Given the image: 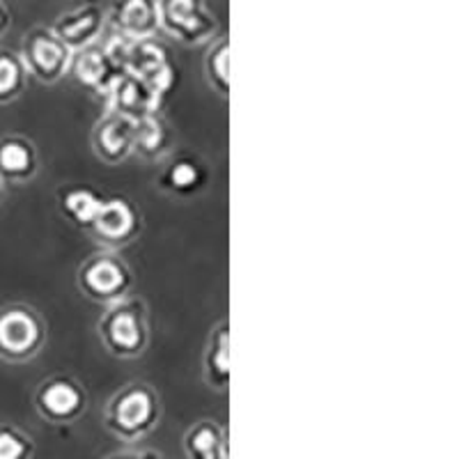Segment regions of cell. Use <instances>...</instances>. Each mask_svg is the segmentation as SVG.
<instances>
[{
	"instance_id": "14",
	"label": "cell",
	"mask_w": 459,
	"mask_h": 459,
	"mask_svg": "<svg viewBox=\"0 0 459 459\" xmlns=\"http://www.w3.org/2000/svg\"><path fill=\"white\" fill-rule=\"evenodd\" d=\"M42 166L35 141L26 134H5L0 138V182L10 186H22L32 182Z\"/></svg>"
},
{
	"instance_id": "25",
	"label": "cell",
	"mask_w": 459,
	"mask_h": 459,
	"mask_svg": "<svg viewBox=\"0 0 459 459\" xmlns=\"http://www.w3.org/2000/svg\"><path fill=\"white\" fill-rule=\"evenodd\" d=\"M12 28V12L5 5V0H0V39L10 32Z\"/></svg>"
},
{
	"instance_id": "26",
	"label": "cell",
	"mask_w": 459,
	"mask_h": 459,
	"mask_svg": "<svg viewBox=\"0 0 459 459\" xmlns=\"http://www.w3.org/2000/svg\"><path fill=\"white\" fill-rule=\"evenodd\" d=\"M3 200H5V184L0 182V204H3Z\"/></svg>"
},
{
	"instance_id": "18",
	"label": "cell",
	"mask_w": 459,
	"mask_h": 459,
	"mask_svg": "<svg viewBox=\"0 0 459 459\" xmlns=\"http://www.w3.org/2000/svg\"><path fill=\"white\" fill-rule=\"evenodd\" d=\"M182 448L186 459H230L228 429L212 418H203L184 432Z\"/></svg>"
},
{
	"instance_id": "24",
	"label": "cell",
	"mask_w": 459,
	"mask_h": 459,
	"mask_svg": "<svg viewBox=\"0 0 459 459\" xmlns=\"http://www.w3.org/2000/svg\"><path fill=\"white\" fill-rule=\"evenodd\" d=\"M104 459H163V455L157 450H117L106 455Z\"/></svg>"
},
{
	"instance_id": "21",
	"label": "cell",
	"mask_w": 459,
	"mask_h": 459,
	"mask_svg": "<svg viewBox=\"0 0 459 459\" xmlns=\"http://www.w3.org/2000/svg\"><path fill=\"white\" fill-rule=\"evenodd\" d=\"M28 81L30 76H28L19 51L0 48V106L22 100L28 90Z\"/></svg>"
},
{
	"instance_id": "3",
	"label": "cell",
	"mask_w": 459,
	"mask_h": 459,
	"mask_svg": "<svg viewBox=\"0 0 459 459\" xmlns=\"http://www.w3.org/2000/svg\"><path fill=\"white\" fill-rule=\"evenodd\" d=\"M104 44L122 74H134L136 79L150 85L163 100L178 83V67L172 63L168 48L159 42L157 37L129 39V37L113 35Z\"/></svg>"
},
{
	"instance_id": "8",
	"label": "cell",
	"mask_w": 459,
	"mask_h": 459,
	"mask_svg": "<svg viewBox=\"0 0 459 459\" xmlns=\"http://www.w3.org/2000/svg\"><path fill=\"white\" fill-rule=\"evenodd\" d=\"M22 56L30 79L42 85H56L69 74L72 51L47 26H35L23 35Z\"/></svg>"
},
{
	"instance_id": "6",
	"label": "cell",
	"mask_w": 459,
	"mask_h": 459,
	"mask_svg": "<svg viewBox=\"0 0 459 459\" xmlns=\"http://www.w3.org/2000/svg\"><path fill=\"white\" fill-rule=\"evenodd\" d=\"M37 416L51 425H72L85 416L90 404L88 388L76 377L56 372L39 381L32 395Z\"/></svg>"
},
{
	"instance_id": "23",
	"label": "cell",
	"mask_w": 459,
	"mask_h": 459,
	"mask_svg": "<svg viewBox=\"0 0 459 459\" xmlns=\"http://www.w3.org/2000/svg\"><path fill=\"white\" fill-rule=\"evenodd\" d=\"M35 438L14 423H0V459H35Z\"/></svg>"
},
{
	"instance_id": "5",
	"label": "cell",
	"mask_w": 459,
	"mask_h": 459,
	"mask_svg": "<svg viewBox=\"0 0 459 459\" xmlns=\"http://www.w3.org/2000/svg\"><path fill=\"white\" fill-rule=\"evenodd\" d=\"M76 287L88 301L110 306L129 297L134 290V272L117 251L92 253L76 269Z\"/></svg>"
},
{
	"instance_id": "16",
	"label": "cell",
	"mask_w": 459,
	"mask_h": 459,
	"mask_svg": "<svg viewBox=\"0 0 459 459\" xmlns=\"http://www.w3.org/2000/svg\"><path fill=\"white\" fill-rule=\"evenodd\" d=\"M161 106L163 97H159L150 85L136 79L134 74H120V79L115 81L106 97V108L125 115L134 122L143 120L147 115L161 113Z\"/></svg>"
},
{
	"instance_id": "2",
	"label": "cell",
	"mask_w": 459,
	"mask_h": 459,
	"mask_svg": "<svg viewBox=\"0 0 459 459\" xmlns=\"http://www.w3.org/2000/svg\"><path fill=\"white\" fill-rule=\"evenodd\" d=\"M100 342L113 359L134 360L141 359L150 347V310L143 297H125L110 303L97 319Z\"/></svg>"
},
{
	"instance_id": "20",
	"label": "cell",
	"mask_w": 459,
	"mask_h": 459,
	"mask_svg": "<svg viewBox=\"0 0 459 459\" xmlns=\"http://www.w3.org/2000/svg\"><path fill=\"white\" fill-rule=\"evenodd\" d=\"M104 200V195L97 188L88 186V184H69V186L57 188V207H60V214L74 228L85 230V232L92 225V221L97 219V214H100Z\"/></svg>"
},
{
	"instance_id": "7",
	"label": "cell",
	"mask_w": 459,
	"mask_h": 459,
	"mask_svg": "<svg viewBox=\"0 0 459 459\" xmlns=\"http://www.w3.org/2000/svg\"><path fill=\"white\" fill-rule=\"evenodd\" d=\"M159 30L184 47H200L216 39L219 22L204 0H157Z\"/></svg>"
},
{
	"instance_id": "12",
	"label": "cell",
	"mask_w": 459,
	"mask_h": 459,
	"mask_svg": "<svg viewBox=\"0 0 459 459\" xmlns=\"http://www.w3.org/2000/svg\"><path fill=\"white\" fill-rule=\"evenodd\" d=\"M69 74L79 85H83L88 92L106 101L110 88L115 81L120 79V67L115 65L110 53L106 51L104 42H94L90 47L79 48L72 53V63H69Z\"/></svg>"
},
{
	"instance_id": "19",
	"label": "cell",
	"mask_w": 459,
	"mask_h": 459,
	"mask_svg": "<svg viewBox=\"0 0 459 459\" xmlns=\"http://www.w3.org/2000/svg\"><path fill=\"white\" fill-rule=\"evenodd\" d=\"M175 152V136L161 113L147 115L136 122V138H134V154L143 161L161 163Z\"/></svg>"
},
{
	"instance_id": "1",
	"label": "cell",
	"mask_w": 459,
	"mask_h": 459,
	"mask_svg": "<svg viewBox=\"0 0 459 459\" xmlns=\"http://www.w3.org/2000/svg\"><path fill=\"white\" fill-rule=\"evenodd\" d=\"M163 402L147 381H129L108 397L104 407V428L122 444H138L159 428Z\"/></svg>"
},
{
	"instance_id": "15",
	"label": "cell",
	"mask_w": 459,
	"mask_h": 459,
	"mask_svg": "<svg viewBox=\"0 0 459 459\" xmlns=\"http://www.w3.org/2000/svg\"><path fill=\"white\" fill-rule=\"evenodd\" d=\"M106 23L115 35L129 39H150L159 32L157 0H113L106 12Z\"/></svg>"
},
{
	"instance_id": "11",
	"label": "cell",
	"mask_w": 459,
	"mask_h": 459,
	"mask_svg": "<svg viewBox=\"0 0 459 459\" xmlns=\"http://www.w3.org/2000/svg\"><path fill=\"white\" fill-rule=\"evenodd\" d=\"M134 138H136V122L106 108L100 120L94 122L90 145L100 161L120 166L134 157Z\"/></svg>"
},
{
	"instance_id": "22",
	"label": "cell",
	"mask_w": 459,
	"mask_h": 459,
	"mask_svg": "<svg viewBox=\"0 0 459 459\" xmlns=\"http://www.w3.org/2000/svg\"><path fill=\"white\" fill-rule=\"evenodd\" d=\"M204 79L207 85L219 94L221 100L230 97V39L216 37L204 53Z\"/></svg>"
},
{
	"instance_id": "17",
	"label": "cell",
	"mask_w": 459,
	"mask_h": 459,
	"mask_svg": "<svg viewBox=\"0 0 459 459\" xmlns=\"http://www.w3.org/2000/svg\"><path fill=\"white\" fill-rule=\"evenodd\" d=\"M230 322L219 319L212 326L203 351V381L212 391L225 393L230 388Z\"/></svg>"
},
{
	"instance_id": "9",
	"label": "cell",
	"mask_w": 459,
	"mask_h": 459,
	"mask_svg": "<svg viewBox=\"0 0 459 459\" xmlns=\"http://www.w3.org/2000/svg\"><path fill=\"white\" fill-rule=\"evenodd\" d=\"M143 232V214L136 203L125 195L106 198L100 214L88 228L92 237L104 251H120L125 246L134 244Z\"/></svg>"
},
{
	"instance_id": "10",
	"label": "cell",
	"mask_w": 459,
	"mask_h": 459,
	"mask_svg": "<svg viewBox=\"0 0 459 459\" xmlns=\"http://www.w3.org/2000/svg\"><path fill=\"white\" fill-rule=\"evenodd\" d=\"M209 184V168L194 152H172L161 161L157 188L168 198H194Z\"/></svg>"
},
{
	"instance_id": "13",
	"label": "cell",
	"mask_w": 459,
	"mask_h": 459,
	"mask_svg": "<svg viewBox=\"0 0 459 459\" xmlns=\"http://www.w3.org/2000/svg\"><path fill=\"white\" fill-rule=\"evenodd\" d=\"M48 28L74 53L94 42H101V35L106 30V10L100 3L90 0V3H83V5L57 16L53 26Z\"/></svg>"
},
{
	"instance_id": "4",
	"label": "cell",
	"mask_w": 459,
	"mask_h": 459,
	"mask_svg": "<svg viewBox=\"0 0 459 459\" xmlns=\"http://www.w3.org/2000/svg\"><path fill=\"white\" fill-rule=\"evenodd\" d=\"M48 342V324L44 315L26 301L0 306V360L23 366L42 354Z\"/></svg>"
}]
</instances>
